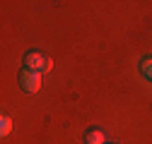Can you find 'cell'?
<instances>
[{
	"instance_id": "cell-1",
	"label": "cell",
	"mask_w": 152,
	"mask_h": 144,
	"mask_svg": "<svg viewBox=\"0 0 152 144\" xmlns=\"http://www.w3.org/2000/svg\"><path fill=\"white\" fill-rule=\"evenodd\" d=\"M20 86L24 89L27 94H36L41 89V75L34 72V70H29V67H24L20 72Z\"/></svg>"
},
{
	"instance_id": "cell-2",
	"label": "cell",
	"mask_w": 152,
	"mask_h": 144,
	"mask_svg": "<svg viewBox=\"0 0 152 144\" xmlns=\"http://www.w3.org/2000/svg\"><path fill=\"white\" fill-rule=\"evenodd\" d=\"M24 67L34 70V72H48L51 70V60L44 55V53H36V50H29L27 55H24Z\"/></svg>"
},
{
	"instance_id": "cell-3",
	"label": "cell",
	"mask_w": 152,
	"mask_h": 144,
	"mask_svg": "<svg viewBox=\"0 0 152 144\" xmlns=\"http://www.w3.org/2000/svg\"><path fill=\"white\" fill-rule=\"evenodd\" d=\"M85 144H106V135L97 127H89L85 132Z\"/></svg>"
},
{
	"instance_id": "cell-4",
	"label": "cell",
	"mask_w": 152,
	"mask_h": 144,
	"mask_svg": "<svg viewBox=\"0 0 152 144\" xmlns=\"http://www.w3.org/2000/svg\"><path fill=\"white\" fill-rule=\"evenodd\" d=\"M10 130H12V120H10L7 115H3V118H0V135L7 137V135H10Z\"/></svg>"
},
{
	"instance_id": "cell-5",
	"label": "cell",
	"mask_w": 152,
	"mask_h": 144,
	"mask_svg": "<svg viewBox=\"0 0 152 144\" xmlns=\"http://www.w3.org/2000/svg\"><path fill=\"white\" fill-rule=\"evenodd\" d=\"M140 72H142V77H145V79L152 82V60H150V58L140 63Z\"/></svg>"
}]
</instances>
